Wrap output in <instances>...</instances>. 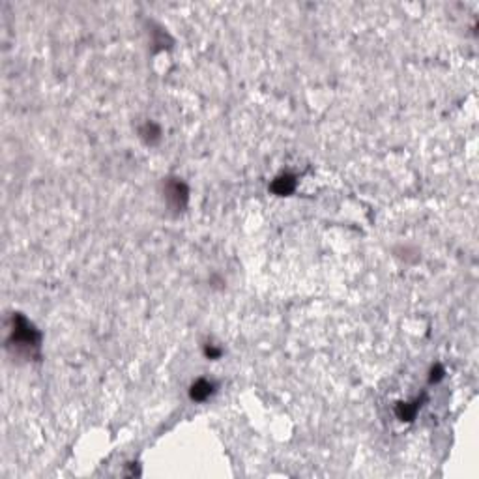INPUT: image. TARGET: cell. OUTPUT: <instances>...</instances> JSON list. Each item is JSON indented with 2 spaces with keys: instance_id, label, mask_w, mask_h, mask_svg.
Masks as SVG:
<instances>
[{
  "instance_id": "obj_1",
  "label": "cell",
  "mask_w": 479,
  "mask_h": 479,
  "mask_svg": "<svg viewBox=\"0 0 479 479\" xmlns=\"http://www.w3.org/2000/svg\"><path fill=\"white\" fill-rule=\"evenodd\" d=\"M212 393V384L206 380H199L195 382V386H193V389H191V397L195 399V401H202V399H206Z\"/></svg>"
}]
</instances>
